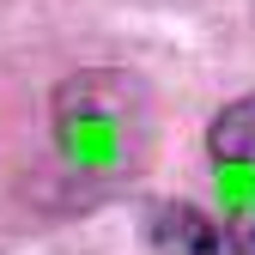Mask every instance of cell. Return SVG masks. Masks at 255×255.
Wrapping results in <instances>:
<instances>
[{"label":"cell","mask_w":255,"mask_h":255,"mask_svg":"<svg viewBox=\"0 0 255 255\" xmlns=\"http://www.w3.org/2000/svg\"><path fill=\"white\" fill-rule=\"evenodd\" d=\"M213 188H219V225L231 231L237 255H255V98H237L219 110L213 134Z\"/></svg>","instance_id":"cell-2"},{"label":"cell","mask_w":255,"mask_h":255,"mask_svg":"<svg viewBox=\"0 0 255 255\" xmlns=\"http://www.w3.org/2000/svg\"><path fill=\"white\" fill-rule=\"evenodd\" d=\"M152 243L158 255H237L231 231L219 225V219H207L201 207H182V201H164V207H152Z\"/></svg>","instance_id":"cell-3"},{"label":"cell","mask_w":255,"mask_h":255,"mask_svg":"<svg viewBox=\"0 0 255 255\" xmlns=\"http://www.w3.org/2000/svg\"><path fill=\"white\" fill-rule=\"evenodd\" d=\"M49 116H55V146L73 176L116 182L128 170H140L146 140H152V98L134 73L91 67V73L61 79Z\"/></svg>","instance_id":"cell-1"}]
</instances>
